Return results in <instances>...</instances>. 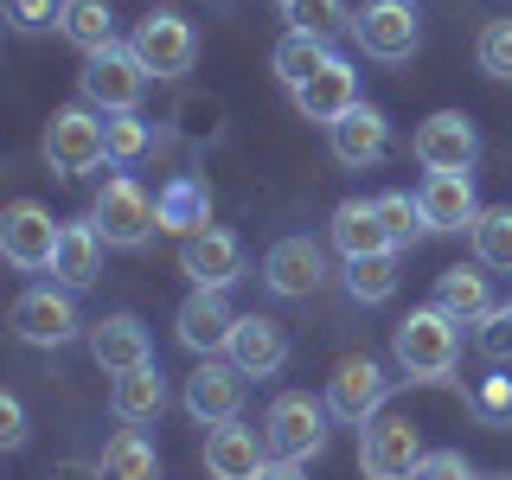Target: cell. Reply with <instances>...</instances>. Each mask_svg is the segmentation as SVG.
I'll list each match as a JSON object with an SVG mask.
<instances>
[{
  "instance_id": "36",
  "label": "cell",
  "mask_w": 512,
  "mask_h": 480,
  "mask_svg": "<svg viewBox=\"0 0 512 480\" xmlns=\"http://www.w3.org/2000/svg\"><path fill=\"white\" fill-rule=\"evenodd\" d=\"M474 58L487 77H500V84H512V20H487L474 39Z\"/></svg>"
},
{
  "instance_id": "28",
  "label": "cell",
  "mask_w": 512,
  "mask_h": 480,
  "mask_svg": "<svg viewBox=\"0 0 512 480\" xmlns=\"http://www.w3.org/2000/svg\"><path fill=\"white\" fill-rule=\"evenodd\" d=\"M58 32L84 58H96V52L116 45V13H109V0H64V7H58Z\"/></svg>"
},
{
  "instance_id": "34",
  "label": "cell",
  "mask_w": 512,
  "mask_h": 480,
  "mask_svg": "<svg viewBox=\"0 0 512 480\" xmlns=\"http://www.w3.org/2000/svg\"><path fill=\"white\" fill-rule=\"evenodd\" d=\"M288 20H295V32H314V39H340V32L359 26L346 13V0H295V7H288Z\"/></svg>"
},
{
  "instance_id": "42",
  "label": "cell",
  "mask_w": 512,
  "mask_h": 480,
  "mask_svg": "<svg viewBox=\"0 0 512 480\" xmlns=\"http://www.w3.org/2000/svg\"><path fill=\"white\" fill-rule=\"evenodd\" d=\"M0 448H26V404L20 397H0Z\"/></svg>"
},
{
  "instance_id": "19",
  "label": "cell",
  "mask_w": 512,
  "mask_h": 480,
  "mask_svg": "<svg viewBox=\"0 0 512 480\" xmlns=\"http://www.w3.org/2000/svg\"><path fill=\"white\" fill-rule=\"evenodd\" d=\"M269 468V442L244 423H224L205 436V474L212 480H256Z\"/></svg>"
},
{
  "instance_id": "46",
  "label": "cell",
  "mask_w": 512,
  "mask_h": 480,
  "mask_svg": "<svg viewBox=\"0 0 512 480\" xmlns=\"http://www.w3.org/2000/svg\"><path fill=\"white\" fill-rule=\"evenodd\" d=\"M410 7H416V0H410Z\"/></svg>"
},
{
  "instance_id": "4",
  "label": "cell",
  "mask_w": 512,
  "mask_h": 480,
  "mask_svg": "<svg viewBox=\"0 0 512 480\" xmlns=\"http://www.w3.org/2000/svg\"><path fill=\"white\" fill-rule=\"evenodd\" d=\"M423 436H416L410 416H372V423L359 429V474L365 480H416V468H423Z\"/></svg>"
},
{
  "instance_id": "15",
  "label": "cell",
  "mask_w": 512,
  "mask_h": 480,
  "mask_svg": "<svg viewBox=\"0 0 512 480\" xmlns=\"http://www.w3.org/2000/svg\"><path fill=\"white\" fill-rule=\"evenodd\" d=\"M180 276H192V288H231L244 276V244L218 224H205V231L180 237Z\"/></svg>"
},
{
  "instance_id": "20",
  "label": "cell",
  "mask_w": 512,
  "mask_h": 480,
  "mask_svg": "<svg viewBox=\"0 0 512 480\" xmlns=\"http://www.w3.org/2000/svg\"><path fill=\"white\" fill-rule=\"evenodd\" d=\"M295 109H301L308 122L333 128L340 116H352V109H359V71H352L346 58H333V64H327L320 77H308V84L295 90Z\"/></svg>"
},
{
  "instance_id": "31",
  "label": "cell",
  "mask_w": 512,
  "mask_h": 480,
  "mask_svg": "<svg viewBox=\"0 0 512 480\" xmlns=\"http://www.w3.org/2000/svg\"><path fill=\"white\" fill-rule=\"evenodd\" d=\"M160 461H154V442L141 429H116L103 448V480H154Z\"/></svg>"
},
{
  "instance_id": "3",
  "label": "cell",
  "mask_w": 512,
  "mask_h": 480,
  "mask_svg": "<svg viewBox=\"0 0 512 480\" xmlns=\"http://www.w3.org/2000/svg\"><path fill=\"white\" fill-rule=\"evenodd\" d=\"M327 397H308V391H282L263 416V442L276 461H314L327 448Z\"/></svg>"
},
{
  "instance_id": "38",
  "label": "cell",
  "mask_w": 512,
  "mask_h": 480,
  "mask_svg": "<svg viewBox=\"0 0 512 480\" xmlns=\"http://www.w3.org/2000/svg\"><path fill=\"white\" fill-rule=\"evenodd\" d=\"M474 340H480V352H487L493 365H512V301H500V308H493L487 320H474Z\"/></svg>"
},
{
  "instance_id": "25",
  "label": "cell",
  "mask_w": 512,
  "mask_h": 480,
  "mask_svg": "<svg viewBox=\"0 0 512 480\" xmlns=\"http://www.w3.org/2000/svg\"><path fill=\"white\" fill-rule=\"evenodd\" d=\"M103 231L96 224H64V237H58V256H52V276L64 288H90L96 276H103Z\"/></svg>"
},
{
  "instance_id": "5",
  "label": "cell",
  "mask_w": 512,
  "mask_h": 480,
  "mask_svg": "<svg viewBox=\"0 0 512 480\" xmlns=\"http://www.w3.org/2000/svg\"><path fill=\"white\" fill-rule=\"evenodd\" d=\"M77 90H84V103L103 109V116H135L141 90H148V71H141V58L128 52V45H109V52L84 58V71H77Z\"/></svg>"
},
{
  "instance_id": "21",
  "label": "cell",
  "mask_w": 512,
  "mask_h": 480,
  "mask_svg": "<svg viewBox=\"0 0 512 480\" xmlns=\"http://www.w3.org/2000/svg\"><path fill=\"white\" fill-rule=\"evenodd\" d=\"M416 205H423L429 231H474V218H480L468 173H429L423 192H416Z\"/></svg>"
},
{
  "instance_id": "1",
  "label": "cell",
  "mask_w": 512,
  "mask_h": 480,
  "mask_svg": "<svg viewBox=\"0 0 512 480\" xmlns=\"http://www.w3.org/2000/svg\"><path fill=\"white\" fill-rule=\"evenodd\" d=\"M391 352L410 384H442L461 359V320H448L442 308H410L391 333Z\"/></svg>"
},
{
  "instance_id": "12",
  "label": "cell",
  "mask_w": 512,
  "mask_h": 480,
  "mask_svg": "<svg viewBox=\"0 0 512 480\" xmlns=\"http://www.w3.org/2000/svg\"><path fill=\"white\" fill-rule=\"evenodd\" d=\"M77 301H71V288H26L20 301H13V333H20L26 346H71L77 340Z\"/></svg>"
},
{
  "instance_id": "43",
  "label": "cell",
  "mask_w": 512,
  "mask_h": 480,
  "mask_svg": "<svg viewBox=\"0 0 512 480\" xmlns=\"http://www.w3.org/2000/svg\"><path fill=\"white\" fill-rule=\"evenodd\" d=\"M45 480H103V461H52V468H45Z\"/></svg>"
},
{
  "instance_id": "2",
  "label": "cell",
  "mask_w": 512,
  "mask_h": 480,
  "mask_svg": "<svg viewBox=\"0 0 512 480\" xmlns=\"http://www.w3.org/2000/svg\"><path fill=\"white\" fill-rule=\"evenodd\" d=\"M90 224L103 231L109 250H141L160 231V199H148L128 173H116V180H103V192H96Z\"/></svg>"
},
{
  "instance_id": "7",
  "label": "cell",
  "mask_w": 512,
  "mask_h": 480,
  "mask_svg": "<svg viewBox=\"0 0 512 480\" xmlns=\"http://www.w3.org/2000/svg\"><path fill=\"white\" fill-rule=\"evenodd\" d=\"M384 397H391V378H384V365L372 352H346L340 365H333L327 378V410L340 416V423L365 429L372 416H384Z\"/></svg>"
},
{
  "instance_id": "30",
  "label": "cell",
  "mask_w": 512,
  "mask_h": 480,
  "mask_svg": "<svg viewBox=\"0 0 512 480\" xmlns=\"http://www.w3.org/2000/svg\"><path fill=\"white\" fill-rule=\"evenodd\" d=\"M474 263L480 269H500V276H512V205H480L474 218Z\"/></svg>"
},
{
  "instance_id": "22",
  "label": "cell",
  "mask_w": 512,
  "mask_h": 480,
  "mask_svg": "<svg viewBox=\"0 0 512 480\" xmlns=\"http://www.w3.org/2000/svg\"><path fill=\"white\" fill-rule=\"evenodd\" d=\"M327 141H333V160H340V167H378L384 148H391V122H384L372 103H359L352 116H340L327 128Z\"/></svg>"
},
{
  "instance_id": "39",
  "label": "cell",
  "mask_w": 512,
  "mask_h": 480,
  "mask_svg": "<svg viewBox=\"0 0 512 480\" xmlns=\"http://www.w3.org/2000/svg\"><path fill=\"white\" fill-rule=\"evenodd\" d=\"M416 480H480V474H474V461L461 455V448H429Z\"/></svg>"
},
{
  "instance_id": "18",
  "label": "cell",
  "mask_w": 512,
  "mask_h": 480,
  "mask_svg": "<svg viewBox=\"0 0 512 480\" xmlns=\"http://www.w3.org/2000/svg\"><path fill=\"white\" fill-rule=\"evenodd\" d=\"M224 359H231L244 378H276L282 365H288V327H282V320H269V314H244Z\"/></svg>"
},
{
  "instance_id": "29",
  "label": "cell",
  "mask_w": 512,
  "mask_h": 480,
  "mask_svg": "<svg viewBox=\"0 0 512 480\" xmlns=\"http://www.w3.org/2000/svg\"><path fill=\"white\" fill-rule=\"evenodd\" d=\"M269 64H276V77L288 90H301L308 77H320L333 64V52H327V39H314V32H295L288 26L282 39H276V52H269Z\"/></svg>"
},
{
  "instance_id": "26",
  "label": "cell",
  "mask_w": 512,
  "mask_h": 480,
  "mask_svg": "<svg viewBox=\"0 0 512 480\" xmlns=\"http://www.w3.org/2000/svg\"><path fill=\"white\" fill-rule=\"evenodd\" d=\"M109 410H116L128 429L154 423V416L167 410V378H160V365H141V372H122L116 384H109Z\"/></svg>"
},
{
  "instance_id": "32",
  "label": "cell",
  "mask_w": 512,
  "mask_h": 480,
  "mask_svg": "<svg viewBox=\"0 0 512 480\" xmlns=\"http://www.w3.org/2000/svg\"><path fill=\"white\" fill-rule=\"evenodd\" d=\"M346 295L365 301V308L391 301V295H397V250H384V256H352V263H346Z\"/></svg>"
},
{
  "instance_id": "44",
  "label": "cell",
  "mask_w": 512,
  "mask_h": 480,
  "mask_svg": "<svg viewBox=\"0 0 512 480\" xmlns=\"http://www.w3.org/2000/svg\"><path fill=\"white\" fill-rule=\"evenodd\" d=\"M256 480H308V474H301V461H269Z\"/></svg>"
},
{
  "instance_id": "11",
  "label": "cell",
  "mask_w": 512,
  "mask_h": 480,
  "mask_svg": "<svg viewBox=\"0 0 512 480\" xmlns=\"http://www.w3.org/2000/svg\"><path fill=\"white\" fill-rule=\"evenodd\" d=\"M410 154L423 173H468L474 154H480V135L461 109H436V116H423V128H416Z\"/></svg>"
},
{
  "instance_id": "10",
  "label": "cell",
  "mask_w": 512,
  "mask_h": 480,
  "mask_svg": "<svg viewBox=\"0 0 512 480\" xmlns=\"http://www.w3.org/2000/svg\"><path fill=\"white\" fill-rule=\"evenodd\" d=\"M237 314L231 295L224 288H192L180 301V314H173V333H180L186 352H199V359H218V352H231V333H237Z\"/></svg>"
},
{
  "instance_id": "27",
  "label": "cell",
  "mask_w": 512,
  "mask_h": 480,
  "mask_svg": "<svg viewBox=\"0 0 512 480\" xmlns=\"http://www.w3.org/2000/svg\"><path fill=\"white\" fill-rule=\"evenodd\" d=\"M212 224V192H205V180H192V173H173L167 186H160V231H205Z\"/></svg>"
},
{
  "instance_id": "14",
  "label": "cell",
  "mask_w": 512,
  "mask_h": 480,
  "mask_svg": "<svg viewBox=\"0 0 512 480\" xmlns=\"http://www.w3.org/2000/svg\"><path fill=\"white\" fill-rule=\"evenodd\" d=\"M237 410H244V372L224 359H199V372L186 378V416L205 429H224L237 423Z\"/></svg>"
},
{
  "instance_id": "17",
  "label": "cell",
  "mask_w": 512,
  "mask_h": 480,
  "mask_svg": "<svg viewBox=\"0 0 512 480\" xmlns=\"http://www.w3.org/2000/svg\"><path fill=\"white\" fill-rule=\"evenodd\" d=\"M90 359L103 365L109 378L154 365V340H148V327H141V314H103L96 320L90 327Z\"/></svg>"
},
{
  "instance_id": "9",
  "label": "cell",
  "mask_w": 512,
  "mask_h": 480,
  "mask_svg": "<svg viewBox=\"0 0 512 480\" xmlns=\"http://www.w3.org/2000/svg\"><path fill=\"white\" fill-rule=\"evenodd\" d=\"M58 237H64V224L45 212L39 199H13L7 205V218H0V256H7L13 269H52V256H58Z\"/></svg>"
},
{
  "instance_id": "13",
  "label": "cell",
  "mask_w": 512,
  "mask_h": 480,
  "mask_svg": "<svg viewBox=\"0 0 512 480\" xmlns=\"http://www.w3.org/2000/svg\"><path fill=\"white\" fill-rule=\"evenodd\" d=\"M352 32H359V45L378 64H404V58H416V45H423V26H416L410 0H372Z\"/></svg>"
},
{
  "instance_id": "40",
  "label": "cell",
  "mask_w": 512,
  "mask_h": 480,
  "mask_svg": "<svg viewBox=\"0 0 512 480\" xmlns=\"http://www.w3.org/2000/svg\"><path fill=\"white\" fill-rule=\"evenodd\" d=\"M58 7L64 0H7V20L13 32H45V26H58Z\"/></svg>"
},
{
  "instance_id": "33",
  "label": "cell",
  "mask_w": 512,
  "mask_h": 480,
  "mask_svg": "<svg viewBox=\"0 0 512 480\" xmlns=\"http://www.w3.org/2000/svg\"><path fill=\"white\" fill-rule=\"evenodd\" d=\"M103 148H109L116 167H135V160L154 148V128L141 116H103Z\"/></svg>"
},
{
  "instance_id": "8",
  "label": "cell",
  "mask_w": 512,
  "mask_h": 480,
  "mask_svg": "<svg viewBox=\"0 0 512 480\" xmlns=\"http://www.w3.org/2000/svg\"><path fill=\"white\" fill-rule=\"evenodd\" d=\"M45 160H52L58 180H84L109 160L103 148V116H90V109H58L52 128H45Z\"/></svg>"
},
{
  "instance_id": "35",
  "label": "cell",
  "mask_w": 512,
  "mask_h": 480,
  "mask_svg": "<svg viewBox=\"0 0 512 480\" xmlns=\"http://www.w3.org/2000/svg\"><path fill=\"white\" fill-rule=\"evenodd\" d=\"M372 205H378V224L391 231V244H397V250L416 244V237L429 231V224H423V205H416L410 192H384V199H372Z\"/></svg>"
},
{
  "instance_id": "23",
  "label": "cell",
  "mask_w": 512,
  "mask_h": 480,
  "mask_svg": "<svg viewBox=\"0 0 512 480\" xmlns=\"http://www.w3.org/2000/svg\"><path fill=\"white\" fill-rule=\"evenodd\" d=\"M429 308H442L448 320H487L500 301H493V288H487V276H480V263H455V269H442L436 276V301Z\"/></svg>"
},
{
  "instance_id": "37",
  "label": "cell",
  "mask_w": 512,
  "mask_h": 480,
  "mask_svg": "<svg viewBox=\"0 0 512 480\" xmlns=\"http://www.w3.org/2000/svg\"><path fill=\"white\" fill-rule=\"evenodd\" d=\"M218 128H224V103H218V96H186V103H180V135L186 141H212Z\"/></svg>"
},
{
  "instance_id": "45",
  "label": "cell",
  "mask_w": 512,
  "mask_h": 480,
  "mask_svg": "<svg viewBox=\"0 0 512 480\" xmlns=\"http://www.w3.org/2000/svg\"><path fill=\"white\" fill-rule=\"evenodd\" d=\"M276 7H282V13H288V7H295V0H276Z\"/></svg>"
},
{
  "instance_id": "41",
  "label": "cell",
  "mask_w": 512,
  "mask_h": 480,
  "mask_svg": "<svg viewBox=\"0 0 512 480\" xmlns=\"http://www.w3.org/2000/svg\"><path fill=\"white\" fill-rule=\"evenodd\" d=\"M474 410L487 416V423H512V378H487L474 391Z\"/></svg>"
},
{
  "instance_id": "16",
  "label": "cell",
  "mask_w": 512,
  "mask_h": 480,
  "mask_svg": "<svg viewBox=\"0 0 512 480\" xmlns=\"http://www.w3.org/2000/svg\"><path fill=\"white\" fill-rule=\"evenodd\" d=\"M320 276H327V256H320L314 237H282V244H269L263 256V282H269V295H282V301H308Z\"/></svg>"
},
{
  "instance_id": "6",
  "label": "cell",
  "mask_w": 512,
  "mask_h": 480,
  "mask_svg": "<svg viewBox=\"0 0 512 480\" xmlns=\"http://www.w3.org/2000/svg\"><path fill=\"white\" fill-rule=\"evenodd\" d=\"M128 52L141 58L148 77H186L192 58H199V32H192L180 13L154 7L148 20H135V32H128Z\"/></svg>"
},
{
  "instance_id": "24",
  "label": "cell",
  "mask_w": 512,
  "mask_h": 480,
  "mask_svg": "<svg viewBox=\"0 0 512 480\" xmlns=\"http://www.w3.org/2000/svg\"><path fill=\"white\" fill-rule=\"evenodd\" d=\"M333 244H340V256L352 263V256H384V250H397L391 244V231L378 224V205L372 199H346L340 212H333Z\"/></svg>"
}]
</instances>
